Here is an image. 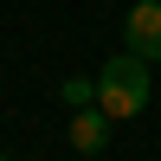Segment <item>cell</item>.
<instances>
[{"mask_svg": "<svg viewBox=\"0 0 161 161\" xmlns=\"http://www.w3.org/2000/svg\"><path fill=\"white\" fill-rule=\"evenodd\" d=\"M155 97V64H142L136 52H116L110 64L97 71V110L110 116V123H129V116H142Z\"/></svg>", "mask_w": 161, "mask_h": 161, "instance_id": "cell-1", "label": "cell"}, {"mask_svg": "<svg viewBox=\"0 0 161 161\" xmlns=\"http://www.w3.org/2000/svg\"><path fill=\"white\" fill-rule=\"evenodd\" d=\"M123 52H136L142 64H161V0H136L123 13Z\"/></svg>", "mask_w": 161, "mask_h": 161, "instance_id": "cell-2", "label": "cell"}, {"mask_svg": "<svg viewBox=\"0 0 161 161\" xmlns=\"http://www.w3.org/2000/svg\"><path fill=\"white\" fill-rule=\"evenodd\" d=\"M71 148L77 155H103L110 148V116L90 103V110H71Z\"/></svg>", "mask_w": 161, "mask_h": 161, "instance_id": "cell-3", "label": "cell"}, {"mask_svg": "<svg viewBox=\"0 0 161 161\" xmlns=\"http://www.w3.org/2000/svg\"><path fill=\"white\" fill-rule=\"evenodd\" d=\"M58 103L64 110H90L97 103V77H58Z\"/></svg>", "mask_w": 161, "mask_h": 161, "instance_id": "cell-4", "label": "cell"}, {"mask_svg": "<svg viewBox=\"0 0 161 161\" xmlns=\"http://www.w3.org/2000/svg\"><path fill=\"white\" fill-rule=\"evenodd\" d=\"M155 71H161V64H155ZM155 84H161V77H155Z\"/></svg>", "mask_w": 161, "mask_h": 161, "instance_id": "cell-5", "label": "cell"}, {"mask_svg": "<svg viewBox=\"0 0 161 161\" xmlns=\"http://www.w3.org/2000/svg\"><path fill=\"white\" fill-rule=\"evenodd\" d=\"M0 161H13V155H0Z\"/></svg>", "mask_w": 161, "mask_h": 161, "instance_id": "cell-6", "label": "cell"}]
</instances>
